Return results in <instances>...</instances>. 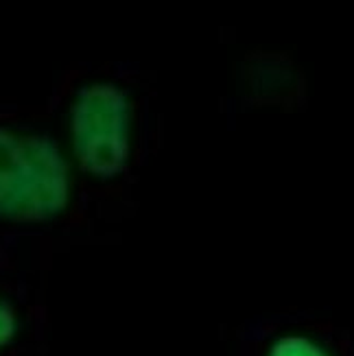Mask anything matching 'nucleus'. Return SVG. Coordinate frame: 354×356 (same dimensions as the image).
Wrapping results in <instances>:
<instances>
[{
	"instance_id": "1",
	"label": "nucleus",
	"mask_w": 354,
	"mask_h": 356,
	"mask_svg": "<svg viewBox=\"0 0 354 356\" xmlns=\"http://www.w3.org/2000/svg\"><path fill=\"white\" fill-rule=\"evenodd\" d=\"M70 201V168L53 140L0 129V219L51 221Z\"/></svg>"
},
{
	"instance_id": "2",
	"label": "nucleus",
	"mask_w": 354,
	"mask_h": 356,
	"mask_svg": "<svg viewBox=\"0 0 354 356\" xmlns=\"http://www.w3.org/2000/svg\"><path fill=\"white\" fill-rule=\"evenodd\" d=\"M72 147L81 168L97 179L125 173L131 158L129 101L112 83L83 88L72 105Z\"/></svg>"
},
{
	"instance_id": "3",
	"label": "nucleus",
	"mask_w": 354,
	"mask_h": 356,
	"mask_svg": "<svg viewBox=\"0 0 354 356\" xmlns=\"http://www.w3.org/2000/svg\"><path fill=\"white\" fill-rule=\"evenodd\" d=\"M269 356H326V352L306 337H282L273 343Z\"/></svg>"
},
{
	"instance_id": "4",
	"label": "nucleus",
	"mask_w": 354,
	"mask_h": 356,
	"mask_svg": "<svg viewBox=\"0 0 354 356\" xmlns=\"http://www.w3.org/2000/svg\"><path fill=\"white\" fill-rule=\"evenodd\" d=\"M15 332H18L15 311L5 300H0V350H5L13 341Z\"/></svg>"
}]
</instances>
